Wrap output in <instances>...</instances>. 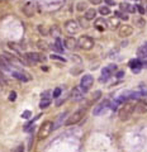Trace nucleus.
I'll return each mask as SVG.
<instances>
[{
  "label": "nucleus",
  "instance_id": "nucleus-1",
  "mask_svg": "<svg viewBox=\"0 0 147 152\" xmlns=\"http://www.w3.org/2000/svg\"><path fill=\"white\" fill-rule=\"evenodd\" d=\"M23 58L26 60L27 65H36L38 62H43L46 61V57L41 53H36V52H27V53L23 56Z\"/></svg>",
  "mask_w": 147,
  "mask_h": 152
},
{
  "label": "nucleus",
  "instance_id": "nucleus-2",
  "mask_svg": "<svg viewBox=\"0 0 147 152\" xmlns=\"http://www.w3.org/2000/svg\"><path fill=\"white\" fill-rule=\"evenodd\" d=\"M53 131V123H52L51 121H46L39 128V132H38V138L41 141L46 140L47 137H48L51 134V132Z\"/></svg>",
  "mask_w": 147,
  "mask_h": 152
},
{
  "label": "nucleus",
  "instance_id": "nucleus-3",
  "mask_svg": "<svg viewBox=\"0 0 147 152\" xmlns=\"http://www.w3.org/2000/svg\"><path fill=\"white\" fill-rule=\"evenodd\" d=\"M136 110V105L133 104H124L119 110V119L121 121H128L132 117V114Z\"/></svg>",
  "mask_w": 147,
  "mask_h": 152
},
{
  "label": "nucleus",
  "instance_id": "nucleus-4",
  "mask_svg": "<svg viewBox=\"0 0 147 152\" xmlns=\"http://www.w3.org/2000/svg\"><path fill=\"white\" fill-rule=\"evenodd\" d=\"M79 48H81L84 51H90L94 47V39L89 36H81L78 39Z\"/></svg>",
  "mask_w": 147,
  "mask_h": 152
},
{
  "label": "nucleus",
  "instance_id": "nucleus-5",
  "mask_svg": "<svg viewBox=\"0 0 147 152\" xmlns=\"http://www.w3.org/2000/svg\"><path fill=\"white\" fill-rule=\"evenodd\" d=\"M85 115V109H79L74 114H71V117L67 118L65 124L66 126H74V124H78V123L83 119V117Z\"/></svg>",
  "mask_w": 147,
  "mask_h": 152
},
{
  "label": "nucleus",
  "instance_id": "nucleus-6",
  "mask_svg": "<svg viewBox=\"0 0 147 152\" xmlns=\"http://www.w3.org/2000/svg\"><path fill=\"white\" fill-rule=\"evenodd\" d=\"M80 28H81V26L76 20H74V19H70V20L65 23V31L69 34H76V33L80 32Z\"/></svg>",
  "mask_w": 147,
  "mask_h": 152
},
{
  "label": "nucleus",
  "instance_id": "nucleus-7",
  "mask_svg": "<svg viewBox=\"0 0 147 152\" xmlns=\"http://www.w3.org/2000/svg\"><path fill=\"white\" fill-rule=\"evenodd\" d=\"M116 70H117V66L116 65H108V66H105V67L103 69V71H102V77L99 79V80H100V83L108 81V80L110 79V76L114 74Z\"/></svg>",
  "mask_w": 147,
  "mask_h": 152
},
{
  "label": "nucleus",
  "instance_id": "nucleus-8",
  "mask_svg": "<svg viewBox=\"0 0 147 152\" xmlns=\"http://www.w3.org/2000/svg\"><path fill=\"white\" fill-rule=\"evenodd\" d=\"M93 83H94V79L91 75H84L81 77V81H80V89H81L84 93H86L90 90V88H91Z\"/></svg>",
  "mask_w": 147,
  "mask_h": 152
},
{
  "label": "nucleus",
  "instance_id": "nucleus-9",
  "mask_svg": "<svg viewBox=\"0 0 147 152\" xmlns=\"http://www.w3.org/2000/svg\"><path fill=\"white\" fill-rule=\"evenodd\" d=\"M64 47L70 51H74L78 48L79 45H78V41L75 39L74 37H67V38H65V41H64Z\"/></svg>",
  "mask_w": 147,
  "mask_h": 152
},
{
  "label": "nucleus",
  "instance_id": "nucleus-10",
  "mask_svg": "<svg viewBox=\"0 0 147 152\" xmlns=\"http://www.w3.org/2000/svg\"><path fill=\"white\" fill-rule=\"evenodd\" d=\"M110 107V103H109V100H104L103 103H100L99 105H97L95 108H94L93 110V114L94 115H99V114H102L103 112H105V109Z\"/></svg>",
  "mask_w": 147,
  "mask_h": 152
},
{
  "label": "nucleus",
  "instance_id": "nucleus-11",
  "mask_svg": "<svg viewBox=\"0 0 147 152\" xmlns=\"http://www.w3.org/2000/svg\"><path fill=\"white\" fill-rule=\"evenodd\" d=\"M118 33H119V37L126 38V37L131 36L132 33H133V28H132L131 26H128V24L121 26V28H119V31H118Z\"/></svg>",
  "mask_w": 147,
  "mask_h": 152
},
{
  "label": "nucleus",
  "instance_id": "nucleus-12",
  "mask_svg": "<svg viewBox=\"0 0 147 152\" xmlns=\"http://www.w3.org/2000/svg\"><path fill=\"white\" fill-rule=\"evenodd\" d=\"M34 4L32 1H28L24 7H23V13H24L26 17H33L34 15Z\"/></svg>",
  "mask_w": 147,
  "mask_h": 152
},
{
  "label": "nucleus",
  "instance_id": "nucleus-13",
  "mask_svg": "<svg viewBox=\"0 0 147 152\" xmlns=\"http://www.w3.org/2000/svg\"><path fill=\"white\" fill-rule=\"evenodd\" d=\"M128 66L132 69V71L133 72H138V71L143 67L142 66V61L141 60H138V58H133V60H131L129 61V64H128Z\"/></svg>",
  "mask_w": 147,
  "mask_h": 152
},
{
  "label": "nucleus",
  "instance_id": "nucleus-14",
  "mask_svg": "<svg viewBox=\"0 0 147 152\" xmlns=\"http://www.w3.org/2000/svg\"><path fill=\"white\" fill-rule=\"evenodd\" d=\"M71 98H72V100H75V102L81 100L84 98V91L80 88H74L72 91H71Z\"/></svg>",
  "mask_w": 147,
  "mask_h": 152
},
{
  "label": "nucleus",
  "instance_id": "nucleus-15",
  "mask_svg": "<svg viewBox=\"0 0 147 152\" xmlns=\"http://www.w3.org/2000/svg\"><path fill=\"white\" fill-rule=\"evenodd\" d=\"M64 42L62 39L59 37V38H55V43L52 45V50H55V51H57V52H64Z\"/></svg>",
  "mask_w": 147,
  "mask_h": 152
},
{
  "label": "nucleus",
  "instance_id": "nucleus-16",
  "mask_svg": "<svg viewBox=\"0 0 147 152\" xmlns=\"http://www.w3.org/2000/svg\"><path fill=\"white\" fill-rule=\"evenodd\" d=\"M13 77H15L18 80H20V81H29L31 77L28 74H24V72H18V71H13Z\"/></svg>",
  "mask_w": 147,
  "mask_h": 152
},
{
  "label": "nucleus",
  "instance_id": "nucleus-17",
  "mask_svg": "<svg viewBox=\"0 0 147 152\" xmlns=\"http://www.w3.org/2000/svg\"><path fill=\"white\" fill-rule=\"evenodd\" d=\"M85 19L86 20H93V19H95V17H97V10L94 8H90V9H86L85 10Z\"/></svg>",
  "mask_w": 147,
  "mask_h": 152
},
{
  "label": "nucleus",
  "instance_id": "nucleus-18",
  "mask_svg": "<svg viewBox=\"0 0 147 152\" xmlns=\"http://www.w3.org/2000/svg\"><path fill=\"white\" fill-rule=\"evenodd\" d=\"M94 26H95V28H97L98 31H100V32H102V31H104V29L107 28V22L104 20L103 18H99V19H97V20H95Z\"/></svg>",
  "mask_w": 147,
  "mask_h": 152
},
{
  "label": "nucleus",
  "instance_id": "nucleus-19",
  "mask_svg": "<svg viewBox=\"0 0 147 152\" xmlns=\"http://www.w3.org/2000/svg\"><path fill=\"white\" fill-rule=\"evenodd\" d=\"M107 24H108V27L110 28V29H116V28L119 26V20H118V18H110L109 20L107 22Z\"/></svg>",
  "mask_w": 147,
  "mask_h": 152
},
{
  "label": "nucleus",
  "instance_id": "nucleus-20",
  "mask_svg": "<svg viewBox=\"0 0 147 152\" xmlns=\"http://www.w3.org/2000/svg\"><path fill=\"white\" fill-rule=\"evenodd\" d=\"M67 115V112H65V113H62L61 115L59 117V119H57V122L56 123H53V129H57V128H60L61 127V124L64 123V118Z\"/></svg>",
  "mask_w": 147,
  "mask_h": 152
},
{
  "label": "nucleus",
  "instance_id": "nucleus-21",
  "mask_svg": "<svg viewBox=\"0 0 147 152\" xmlns=\"http://www.w3.org/2000/svg\"><path fill=\"white\" fill-rule=\"evenodd\" d=\"M37 28H38V32H39L41 36H45V37H46V36H50V29H48V28H47L46 26L39 24Z\"/></svg>",
  "mask_w": 147,
  "mask_h": 152
},
{
  "label": "nucleus",
  "instance_id": "nucleus-22",
  "mask_svg": "<svg viewBox=\"0 0 147 152\" xmlns=\"http://www.w3.org/2000/svg\"><path fill=\"white\" fill-rule=\"evenodd\" d=\"M50 34H52V37H55V38H59L60 37V29H59V27L57 26H53L50 29Z\"/></svg>",
  "mask_w": 147,
  "mask_h": 152
},
{
  "label": "nucleus",
  "instance_id": "nucleus-23",
  "mask_svg": "<svg viewBox=\"0 0 147 152\" xmlns=\"http://www.w3.org/2000/svg\"><path fill=\"white\" fill-rule=\"evenodd\" d=\"M0 67L4 69L5 71H9L10 69H9V64L7 62V60L4 58V57H0Z\"/></svg>",
  "mask_w": 147,
  "mask_h": 152
},
{
  "label": "nucleus",
  "instance_id": "nucleus-24",
  "mask_svg": "<svg viewBox=\"0 0 147 152\" xmlns=\"http://www.w3.org/2000/svg\"><path fill=\"white\" fill-rule=\"evenodd\" d=\"M99 13L102 14V15H108V14H110V9H109L107 5H102L100 8H99Z\"/></svg>",
  "mask_w": 147,
  "mask_h": 152
},
{
  "label": "nucleus",
  "instance_id": "nucleus-25",
  "mask_svg": "<svg viewBox=\"0 0 147 152\" xmlns=\"http://www.w3.org/2000/svg\"><path fill=\"white\" fill-rule=\"evenodd\" d=\"M50 104H51V100H47V99H42L41 103H39V108H41V109H46V108L50 107Z\"/></svg>",
  "mask_w": 147,
  "mask_h": 152
},
{
  "label": "nucleus",
  "instance_id": "nucleus-26",
  "mask_svg": "<svg viewBox=\"0 0 147 152\" xmlns=\"http://www.w3.org/2000/svg\"><path fill=\"white\" fill-rule=\"evenodd\" d=\"M9 47H10V48L14 51V52H15V53H18V55H19L20 53V47L19 46H18L17 43H12V42H10V43H9L8 45Z\"/></svg>",
  "mask_w": 147,
  "mask_h": 152
},
{
  "label": "nucleus",
  "instance_id": "nucleus-27",
  "mask_svg": "<svg viewBox=\"0 0 147 152\" xmlns=\"http://www.w3.org/2000/svg\"><path fill=\"white\" fill-rule=\"evenodd\" d=\"M138 55H140V56H146V57H147V43H145V45L138 50Z\"/></svg>",
  "mask_w": 147,
  "mask_h": 152
},
{
  "label": "nucleus",
  "instance_id": "nucleus-28",
  "mask_svg": "<svg viewBox=\"0 0 147 152\" xmlns=\"http://www.w3.org/2000/svg\"><path fill=\"white\" fill-rule=\"evenodd\" d=\"M61 93H62V90H61V88H56L53 90V93H52V96H53L55 99H59L61 96Z\"/></svg>",
  "mask_w": 147,
  "mask_h": 152
},
{
  "label": "nucleus",
  "instance_id": "nucleus-29",
  "mask_svg": "<svg viewBox=\"0 0 147 152\" xmlns=\"http://www.w3.org/2000/svg\"><path fill=\"white\" fill-rule=\"evenodd\" d=\"M50 58L51 60H56V61H61V62H66V58H64V57H61V56H59V55H51L50 56Z\"/></svg>",
  "mask_w": 147,
  "mask_h": 152
},
{
  "label": "nucleus",
  "instance_id": "nucleus-30",
  "mask_svg": "<svg viewBox=\"0 0 147 152\" xmlns=\"http://www.w3.org/2000/svg\"><path fill=\"white\" fill-rule=\"evenodd\" d=\"M76 9H78V12H83V10H86V3H79L78 4V7H76Z\"/></svg>",
  "mask_w": 147,
  "mask_h": 152
},
{
  "label": "nucleus",
  "instance_id": "nucleus-31",
  "mask_svg": "<svg viewBox=\"0 0 147 152\" xmlns=\"http://www.w3.org/2000/svg\"><path fill=\"white\" fill-rule=\"evenodd\" d=\"M38 48H39V50H43V51H46V50H48V45H47L46 42H42V41H39V42H38Z\"/></svg>",
  "mask_w": 147,
  "mask_h": 152
},
{
  "label": "nucleus",
  "instance_id": "nucleus-32",
  "mask_svg": "<svg viewBox=\"0 0 147 152\" xmlns=\"http://www.w3.org/2000/svg\"><path fill=\"white\" fill-rule=\"evenodd\" d=\"M51 94H52V93L50 91V90H46L45 93H42V99H47V100H51V96H50Z\"/></svg>",
  "mask_w": 147,
  "mask_h": 152
},
{
  "label": "nucleus",
  "instance_id": "nucleus-33",
  "mask_svg": "<svg viewBox=\"0 0 147 152\" xmlns=\"http://www.w3.org/2000/svg\"><path fill=\"white\" fill-rule=\"evenodd\" d=\"M24 145H23V143H20V145H18L17 147H15V150H14L13 152H24Z\"/></svg>",
  "mask_w": 147,
  "mask_h": 152
},
{
  "label": "nucleus",
  "instance_id": "nucleus-34",
  "mask_svg": "<svg viewBox=\"0 0 147 152\" xmlns=\"http://www.w3.org/2000/svg\"><path fill=\"white\" fill-rule=\"evenodd\" d=\"M17 99V93L15 91H12L10 94H9V100L10 102H14Z\"/></svg>",
  "mask_w": 147,
  "mask_h": 152
},
{
  "label": "nucleus",
  "instance_id": "nucleus-35",
  "mask_svg": "<svg viewBox=\"0 0 147 152\" xmlns=\"http://www.w3.org/2000/svg\"><path fill=\"white\" fill-rule=\"evenodd\" d=\"M119 7H121V9L122 10H128L129 9V4H127V3H122V4H119Z\"/></svg>",
  "mask_w": 147,
  "mask_h": 152
},
{
  "label": "nucleus",
  "instance_id": "nucleus-36",
  "mask_svg": "<svg viewBox=\"0 0 147 152\" xmlns=\"http://www.w3.org/2000/svg\"><path fill=\"white\" fill-rule=\"evenodd\" d=\"M31 114H32V113H31L29 110H26V112L22 113V118H24V119H28V118L31 117Z\"/></svg>",
  "mask_w": 147,
  "mask_h": 152
},
{
  "label": "nucleus",
  "instance_id": "nucleus-37",
  "mask_svg": "<svg viewBox=\"0 0 147 152\" xmlns=\"http://www.w3.org/2000/svg\"><path fill=\"white\" fill-rule=\"evenodd\" d=\"M116 15H119L122 19H124V20H128V15H126V14H121V13H116Z\"/></svg>",
  "mask_w": 147,
  "mask_h": 152
},
{
  "label": "nucleus",
  "instance_id": "nucleus-38",
  "mask_svg": "<svg viewBox=\"0 0 147 152\" xmlns=\"http://www.w3.org/2000/svg\"><path fill=\"white\" fill-rule=\"evenodd\" d=\"M123 76H124V71H118L117 72V77L118 79H122Z\"/></svg>",
  "mask_w": 147,
  "mask_h": 152
},
{
  "label": "nucleus",
  "instance_id": "nucleus-39",
  "mask_svg": "<svg viewBox=\"0 0 147 152\" xmlns=\"http://www.w3.org/2000/svg\"><path fill=\"white\" fill-rule=\"evenodd\" d=\"M104 1H105L108 5H116V1H114V0H104Z\"/></svg>",
  "mask_w": 147,
  "mask_h": 152
},
{
  "label": "nucleus",
  "instance_id": "nucleus-40",
  "mask_svg": "<svg viewBox=\"0 0 147 152\" xmlns=\"http://www.w3.org/2000/svg\"><path fill=\"white\" fill-rule=\"evenodd\" d=\"M137 9H138V12H140V14H145V9L142 8L141 5H137Z\"/></svg>",
  "mask_w": 147,
  "mask_h": 152
},
{
  "label": "nucleus",
  "instance_id": "nucleus-41",
  "mask_svg": "<svg viewBox=\"0 0 147 152\" xmlns=\"http://www.w3.org/2000/svg\"><path fill=\"white\" fill-rule=\"evenodd\" d=\"M89 1L91 3V4H100L102 0H89Z\"/></svg>",
  "mask_w": 147,
  "mask_h": 152
},
{
  "label": "nucleus",
  "instance_id": "nucleus-42",
  "mask_svg": "<svg viewBox=\"0 0 147 152\" xmlns=\"http://www.w3.org/2000/svg\"><path fill=\"white\" fill-rule=\"evenodd\" d=\"M100 94H102L100 91H95V94H94V99H98L99 96H100Z\"/></svg>",
  "mask_w": 147,
  "mask_h": 152
}]
</instances>
